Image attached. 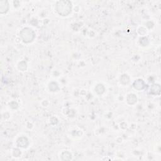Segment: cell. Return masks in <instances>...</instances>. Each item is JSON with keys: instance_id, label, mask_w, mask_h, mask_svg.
Listing matches in <instances>:
<instances>
[{"instance_id": "cell-1", "label": "cell", "mask_w": 161, "mask_h": 161, "mask_svg": "<svg viewBox=\"0 0 161 161\" xmlns=\"http://www.w3.org/2000/svg\"><path fill=\"white\" fill-rule=\"evenodd\" d=\"M59 3L60 5H58V6L62 7V8L63 7V8L57 9L59 13L60 14H61V15H67V14L70 12V10H71V6H70V5H65V4L62 5L61 2H59Z\"/></svg>"}]
</instances>
